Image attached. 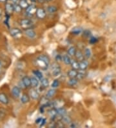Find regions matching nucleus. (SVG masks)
Returning a JSON list of instances; mask_svg holds the SVG:
<instances>
[{"label":"nucleus","mask_w":116,"mask_h":128,"mask_svg":"<svg viewBox=\"0 0 116 128\" xmlns=\"http://www.w3.org/2000/svg\"><path fill=\"white\" fill-rule=\"evenodd\" d=\"M7 0H0V3H6Z\"/></svg>","instance_id":"obj_39"},{"label":"nucleus","mask_w":116,"mask_h":128,"mask_svg":"<svg viewBox=\"0 0 116 128\" xmlns=\"http://www.w3.org/2000/svg\"><path fill=\"white\" fill-rule=\"evenodd\" d=\"M30 96L33 99V100H37L39 98V93L37 92V90L36 89H31L30 91Z\"/></svg>","instance_id":"obj_10"},{"label":"nucleus","mask_w":116,"mask_h":128,"mask_svg":"<svg viewBox=\"0 0 116 128\" xmlns=\"http://www.w3.org/2000/svg\"><path fill=\"white\" fill-rule=\"evenodd\" d=\"M71 66L73 69L75 70H79V62L77 60H72Z\"/></svg>","instance_id":"obj_23"},{"label":"nucleus","mask_w":116,"mask_h":128,"mask_svg":"<svg viewBox=\"0 0 116 128\" xmlns=\"http://www.w3.org/2000/svg\"><path fill=\"white\" fill-rule=\"evenodd\" d=\"M12 94L14 98H18L21 95V89L18 86H14L12 89Z\"/></svg>","instance_id":"obj_5"},{"label":"nucleus","mask_w":116,"mask_h":128,"mask_svg":"<svg viewBox=\"0 0 116 128\" xmlns=\"http://www.w3.org/2000/svg\"><path fill=\"white\" fill-rule=\"evenodd\" d=\"M57 115H59L61 116H63L67 114V110L64 108H59L58 109H57Z\"/></svg>","instance_id":"obj_25"},{"label":"nucleus","mask_w":116,"mask_h":128,"mask_svg":"<svg viewBox=\"0 0 116 128\" xmlns=\"http://www.w3.org/2000/svg\"><path fill=\"white\" fill-rule=\"evenodd\" d=\"M48 114L52 118H55L57 115V109L56 108H52L51 110L48 111Z\"/></svg>","instance_id":"obj_22"},{"label":"nucleus","mask_w":116,"mask_h":128,"mask_svg":"<svg viewBox=\"0 0 116 128\" xmlns=\"http://www.w3.org/2000/svg\"><path fill=\"white\" fill-rule=\"evenodd\" d=\"M36 10H37V7L35 5V4L34 3H32V4H30L28 5V6L27 8L25 9V11H26V13L28 14H30V15H32L34 14V13H36Z\"/></svg>","instance_id":"obj_3"},{"label":"nucleus","mask_w":116,"mask_h":128,"mask_svg":"<svg viewBox=\"0 0 116 128\" xmlns=\"http://www.w3.org/2000/svg\"><path fill=\"white\" fill-rule=\"evenodd\" d=\"M61 72V69L59 67V65H55L54 67H52V74L54 76H57Z\"/></svg>","instance_id":"obj_9"},{"label":"nucleus","mask_w":116,"mask_h":128,"mask_svg":"<svg viewBox=\"0 0 116 128\" xmlns=\"http://www.w3.org/2000/svg\"><path fill=\"white\" fill-rule=\"evenodd\" d=\"M51 1H52V0H45V2H51Z\"/></svg>","instance_id":"obj_42"},{"label":"nucleus","mask_w":116,"mask_h":128,"mask_svg":"<svg viewBox=\"0 0 116 128\" xmlns=\"http://www.w3.org/2000/svg\"><path fill=\"white\" fill-rule=\"evenodd\" d=\"M19 5H20L22 9H26L30 5L28 2V0H19Z\"/></svg>","instance_id":"obj_16"},{"label":"nucleus","mask_w":116,"mask_h":128,"mask_svg":"<svg viewBox=\"0 0 116 128\" xmlns=\"http://www.w3.org/2000/svg\"><path fill=\"white\" fill-rule=\"evenodd\" d=\"M30 2H32V3H35L37 2V0H30Z\"/></svg>","instance_id":"obj_40"},{"label":"nucleus","mask_w":116,"mask_h":128,"mask_svg":"<svg viewBox=\"0 0 116 128\" xmlns=\"http://www.w3.org/2000/svg\"><path fill=\"white\" fill-rule=\"evenodd\" d=\"M62 123L65 124H71L72 122V118L70 116H62Z\"/></svg>","instance_id":"obj_19"},{"label":"nucleus","mask_w":116,"mask_h":128,"mask_svg":"<svg viewBox=\"0 0 116 128\" xmlns=\"http://www.w3.org/2000/svg\"><path fill=\"white\" fill-rule=\"evenodd\" d=\"M14 12L17 13H20L21 12V10L23 9L21 8V7L20 6V5H19V4H17V3H15V4H14Z\"/></svg>","instance_id":"obj_32"},{"label":"nucleus","mask_w":116,"mask_h":128,"mask_svg":"<svg viewBox=\"0 0 116 128\" xmlns=\"http://www.w3.org/2000/svg\"><path fill=\"white\" fill-rule=\"evenodd\" d=\"M41 85L42 87H43V88H46L47 87H48L49 86V81L46 78H43L41 80Z\"/></svg>","instance_id":"obj_29"},{"label":"nucleus","mask_w":116,"mask_h":128,"mask_svg":"<svg viewBox=\"0 0 116 128\" xmlns=\"http://www.w3.org/2000/svg\"><path fill=\"white\" fill-rule=\"evenodd\" d=\"M56 60L57 62L61 61V60H63V56H61L60 54H57V56H56Z\"/></svg>","instance_id":"obj_35"},{"label":"nucleus","mask_w":116,"mask_h":128,"mask_svg":"<svg viewBox=\"0 0 116 128\" xmlns=\"http://www.w3.org/2000/svg\"><path fill=\"white\" fill-rule=\"evenodd\" d=\"M42 119H43V118H37V120H36V123L37 124H39V125L41 122Z\"/></svg>","instance_id":"obj_37"},{"label":"nucleus","mask_w":116,"mask_h":128,"mask_svg":"<svg viewBox=\"0 0 116 128\" xmlns=\"http://www.w3.org/2000/svg\"><path fill=\"white\" fill-rule=\"evenodd\" d=\"M13 4H15V3H17V2L19 1V0H10Z\"/></svg>","instance_id":"obj_38"},{"label":"nucleus","mask_w":116,"mask_h":128,"mask_svg":"<svg viewBox=\"0 0 116 128\" xmlns=\"http://www.w3.org/2000/svg\"><path fill=\"white\" fill-rule=\"evenodd\" d=\"M33 74H34V76H35L37 78H38L39 80H41L42 78H43V75L42 72H41V71H39V70H33Z\"/></svg>","instance_id":"obj_27"},{"label":"nucleus","mask_w":116,"mask_h":128,"mask_svg":"<svg viewBox=\"0 0 116 128\" xmlns=\"http://www.w3.org/2000/svg\"><path fill=\"white\" fill-rule=\"evenodd\" d=\"M36 14L37 18L40 19V20H43L46 16V12L43 8H37Z\"/></svg>","instance_id":"obj_1"},{"label":"nucleus","mask_w":116,"mask_h":128,"mask_svg":"<svg viewBox=\"0 0 116 128\" xmlns=\"http://www.w3.org/2000/svg\"><path fill=\"white\" fill-rule=\"evenodd\" d=\"M46 119H45V118H43V119H42V120H41V122L40 124H39V126H40V127L44 126H45V124H46Z\"/></svg>","instance_id":"obj_36"},{"label":"nucleus","mask_w":116,"mask_h":128,"mask_svg":"<svg viewBox=\"0 0 116 128\" xmlns=\"http://www.w3.org/2000/svg\"><path fill=\"white\" fill-rule=\"evenodd\" d=\"M31 79V86L32 88H37L39 86V82L38 78H36V76H32L30 78Z\"/></svg>","instance_id":"obj_13"},{"label":"nucleus","mask_w":116,"mask_h":128,"mask_svg":"<svg viewBox=\"0 0 116 128\" xmlns=\"http://www.w3.org/2000/svg\"><path fill=\"white\" fill-rule=\"evenodd\" d=\"M30 96L28 94L24 93L22 94L21 97V102L22 104H26L30 102Z\"/></svg>","instance_id":"obj_15"},{"label":"nucleus","mask_w":116,"mask_h":128,"mask_svg":"<svg viewBox=\"0 0 116 128\" xmlns=\"http://www.w3.org/2000/svg\"><path fill=\"white\" fill-rule=\"evenodd\" d=\"M21 26L24 28H28L32 25L33 22L29 19H23L20 22Z\"/></svg>","instance_id":"obj_2"},{"label":"nucleus","mask_w":116,"mask_h":128,"mask_svg":"<svg viewBox=\"0 0 116 128\" xmlns=\"http://www.w3.org/2000/svg\"><path fill=\"white\" fill-rule=\"evenodd\" d=\"M98 38H95V37H92L90 38V41H89V42H90V44H96V43L98 42Z\"/></svg>","instance_id":"obj_34"},{"label":"nucleus","mask_w":116,"mask_h":128,"mask_svg":"<svg viewBox=\"0 0 116 128\" xmlns=\"http://www.w3.org/2000/svg\"><path fill=\"white\" fill-rule=\"evenodd\" d=\"M78 83V79L77 78H70L68 82V85L70 86H74L77 84Z\"/></svg>","instance_id":"obj_28"},{"label":"nucleus","mask_w":116,"mask_h":128,"mask_svg":"<svg viewBox=\"0 0 116 128\" xmlns=\"http://www.w3.org/2000/svg\"><path fill=\"white\" fill-rule=\"evenodd\" d=\"M22 82L23 83L25 88H30L31 86V79L27 76H25L22 78Z\"/></svg>","instance_id":"obj_12"},{"label":"nucleus","mask_w":116,"mask_h":128,"mask_svg":"<svg viewBox=\"0 0 116 128\" xmlns=\"http://www.w3.org/2000/svg\"><path fill=\"white\" fill-rule=\"evenodd\" d=\"M77 74H78V71L77 70H75V69H72V70H70L68 72H67V76L70 78H76L77 76Z\"/></svg>","instance_id":"obj_17"},{"label":"nucleus","mask_w":116,"mask_h":128,"mask_svg":"<svg viewBox=\"0 0 116 128\" xmlns=\"http://www.w3.org/2000/svg\"><path fill=\"white\" fill-rule=\"evenodd\" d=\"M75 56H76L77 61L81 62L84 60V54L81 50H77L76 52V54H75Z\"/></svg>","instance_id":"obj_18"},{"label":"nucleus","mask_w":116,"mask_h":128,"mask_svg":"<svg viewBox=\"0 0 116 128\" xmlns=\"http://www.w3.org/2000/svg\"><path fill=\"white\" fill-rule=\"evenodd\" d=\"M63 61L66 65H70L72 62V59L70 56L68 54H65L63 56Z\"/></svg>","instance_id":"obj_20"},{"label":"nucleus","mask_w":116,"mask_h":128,"mask_svg":"<svg viewBox=\"0 0 116 128\" xmlns=\"http://www.w3.org/2000/svg\"><path fill=\"white\" fill-rule=\"evenodd\" d=\"M76 51H77V50H76V47L72 46V47H70L68 48V50H67V52H68V54L69 55V56H74L76 54Z\"/></svg>","instance_id":"obj_26"},{"label":"nucleus","mask_w":116,"mask_h":128,"mask_svg":"<svg viewBox=\"0 0 116 128\" xmlns=\"http://www.w3.org/2000/svg\"><path fill=\"white\" fill-rule=\"evenodd\" d=\"M0 102L4 105H6L9 102L7 96L3 92H0Z\"/></svg>","instance_id":"obj_7"},{"label":"nucleus","mask_w":116,"mask_h":128,"mask_svg":"<svg viewBox=\"0 0 116 128\" xmlns=\"http://www.w3.org/2000/svg\"><path fill=\"white\" fill-rule=\"evenodd\" d=\"M56 90L55 89H54V88H52V89L48 90V92H46V96L47 97V98H52V97L56 94Z\"/></svg>","instance_id":"obj_21"},{"label":"nucleus","mask_w":116,"mask_h":128,"mask_svg":"<svg viewBox=\"0 0 116 128\" xmlns=\"http://www.w3.org/2000/svg\"><path fill=\"white\" fill-rule=\"evenodd\" d=\"M59 86V81L58 80H54L53 81V82L52 83V88H54V89H56V88H58Z\"/></svg>","instance_id":"obj_33"},{"label":"nucleus","mask_w":116,"mask_h":128,"mask_svg":"<svg viewBox=\"0 0 116 128\" xmlns=\"http://www.w3.org/2000/svg\"><path fill=\"white\" fill-rule=\"evenodd\" d=\"M37 59L40 60L41 61H42L43 63H45L46 66L48 67L50 62V58L48 56H46V55H45V54L40 55L39 56H38Z\"/></svg>","instance_id":"obj_8"},{"label":"nucleus","mask_w":116,"mask_h":128,"mask_svg":"<svg viewBox=\"0 0 116 128\" xmlns=\"http://www.w3.org/2000/svg\"><path fill=\"white\" fill-rule=\"evenodd\" d=\"M92 56V51L90 48H86L85 49V56L87 58H90Z\"/></svg>","instance_id":"obj_31"},{"label":"nucleus","mask_w":116,"mask_h":128,"mask_svg":"<svg viewBox=\"0 0 116 128\" xmlns=\"http://www.w3.org/2000/svg\"><path fill=\"white\" fill-rule=\"evenodd\" d=\"M88 62L87 60H83L82 61L79 62V69L81 70H86L88 68Z\"/></svg>","instance_id":"obj_14"},{"label":"nucleus","mask_w":116,"mask_h":128,"mask_svg":"<svg viewBox=\"0 0 116 128\" xmlns=\"http://www.w3.org/2000/svg\"><path fill=\"white\" fill-rule=\"evenodd\" d=\"M0 66H1V61H0Z\"/></svg>","instance_id":"obj_43"},{"label":"nucleus","mask_w":116,"mask_h":128,"mask_svg":"<svg viewBox=\"0 0 116 128\" xmlns=\"http://www.w3.org/2000/svg\"><path fill=\"white\" fill-rule=\"evenodd\" d=\"M47 11L50 14H53V13L56 12L57 11V7L54 5H50L47 7Z\"/></svg>","instance_id":"obj_24"},{"label":"nucleus","mask_w":116,"mask_h":128,"mask_svg":"<svg viewBox=\"0 0 116 128\" xmlns=\"http://www.w3.org/2000/svg\"><path fill=\"white\" fill-rule=\"evenodd\" d=\"M5 11H6V13L7 14H12L13 12H14V4L13 3H6L5 6Z\"/></svg>","instance_id":"obj_6"},{"label":"nucleus","mask_w":116,"mask_h":128,"mask_svg":"<svg viewBox=\"0 0 116 128\" xmlns=\"http://www.w3.org/2000/svg\"><path fill=\"white\" fill-rule=\"evenodd\" d=\"M25 34L27 37H28L30 39H34L36 37V32H35V30L32 28H26V30H25Z\"/></svg>","instance_id":"obj_4"},{"label":"nucleus","mask_w":116,"mask_h":128,"mask_svg":"<svg viewBox=\"0 0 116 128\" xmlns=\"http://www.w3.org/2000/svg\"><path fill=\"white\" fill-rule=\"evenodd\" d=\"M10 34L13 37H17L21 34V30L18 28H13L10 30Z\"/></svg>","instance_id":"obj_11"},{"label":"nucleus","mask_w":116,"mask_h":128,"mask_svg":"<svg viewBox=\"0 0 116 128\" xmlns=\"http://www.w3.org/2000/svg\"><path fill=\"white\" fill-rule=\"evenodd\" d=\"M1 15H2V10L0 8V18L1 17Z\"/></svg>","instance_id":"obj_41"},{"label":"nucleus","mask_w":116,"mask_h":128,"mask_svg":"<svg viewBox=\"0 0 116 128\" xmlns=\"http://www.w3.org/2000/svg\"><path fill=\"white\" fill-rule=\"evenodd\" d=\"M82 32V28H79V27H76L74 28L72 30L71 33L74 35H78Z\"/></svg>","instance_id":"obj_30"}]
</instances>
